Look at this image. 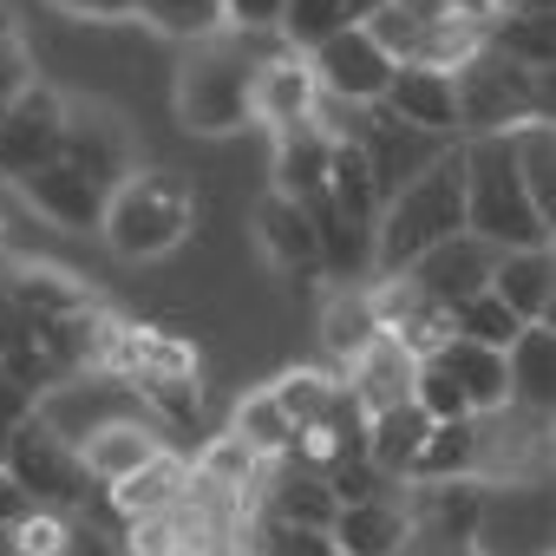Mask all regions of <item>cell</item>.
Masks as SVG:
<instances>
[{
	"instance_id": "ba28073f",
	"label": "cell",
	"mask_w": 556,
	"mask_h": 556,
	"mask_svg": "<svg viewBox=\"0 0 556 556\" xmlns=\"http://www.w3.org/2000/svg\"><path fill=\"white\" fill-rule=\"evenodd\" d=\"M60 157L112 197V190L138 170V131L125 125L118 105H105V99H73V105H66V131H60Z\"/></svg>"
},
{
	"instance_id": "1f68e13d",
	"label": "cell",
	"mask_w": 556,
	"mask_h": 556,
	"mask_svg": "<svg viewBox=\"0 0 556 556\" xmlns=\"http://www.w3.org/2000/svg\"><path fill=\"white\" fill-rule=\"evenodd\" d=\"M131 21H144V27L164 34V40L197 47V40H216V34H223V0H138Z\"/></svg>"
},
{
	"instance_id": "e575fe53",
	"label": "cell",
	"mask_w": 556,
	"mask_h": 556,
	"mask_svg": "<svg viewBox=\"0 0 556 556\" xmlns=\"http://www.w3.org/2000/svg\"><path fill=\"white\" fill-rule=\"evenodd\" d=\"M242 530H249V549H255V556H341L334 536L315 530V523H282V517H255V510H249Z\"/></svg>"
},
{
	"instance_id": "d6a6232c",
	"label": "cell",
	"mask_w": 556,
	"mask_h": 556,
	"mask_svg": "<svg viewBox=\"0 0 556 556\" xmlns=\"http://www.w3.org/2000/svg\"><path fill=\"white\" fill-rule=\"evenodd\" d=\"M341 27H354L348 0H282V21H275L282 47H295V53H315V47H321L328 34H341Z\"/></svg>"
},
{
	"instance_id": "836d02e7",
	"label": "cell",
	"mask_w": 556,
	"mask_h": 556,
	"mask_svg": "<svg viewBox=\"0 0 556 556\" xmlns=\"http://www.w3.org/2000/svg\"><path fill=\"white\" fill-rule=\"evenodd\" d=\"M445 321H452V334L484 341V348H497V354H504V348L517 341V328H523V321H517V315L491 295V289H478V295H465L458 308H445Z\"/></svg>"
},
{
	"instance_id": "484cf974",
	"label": "cell",
	"mask_w": 556,
	"mask_h": 556,
	"mask_svg": "<svg viewBox=\"0 0 556 556\" xmlns=\"http://www.w3.org/2000/svg\"><path fill=\"white\" fill-rule=\"evenodd\" d=\"M426 432H432V419H426L413 400H400V406H387V413H374V419H367L361 458H367L374 471H387L393 484H406V471H413V458H419Z\"/></svg>"
},
{
	"instance_id": "7c38bea8",
	"label": "cell",
	"mask_w": 556,
	"mask_h": 556,
	"mask_svg": "<svg viewBox=\"0 0 556 556\" xmlns=\"http://www.w3.org/2000/svg\"><path fill=\"white\" fill-rule=\"evenodd\" d=\"M249 510H255V517H282V523H315V530H328L334 510H341V497H334L328 471H315V465H302V458H275V465H262V484H255V504H249Z\"/></svg>"
},
{
	"instance_id": "d590c367",
	"label": "cell",
	"mask_w": 556,
	"mask_h": 556,
	"mask_svg": "<svg viewBox=\"0 0 556 556\" xmlns=\"http://www.w3.org/2000/svg\"><path fill=\"white\" fill-rule=\"evenodd\" d=\"M268 387H275V400H282V413H289L295 426L321 419V413L341 400V374H328V367H295V374H282V380H268Z\"/></svg>"
},
{
	"instance_id": "277c9868",
	"label": "cell",
	"mask_w": 556,
	"mask_h": 556,
	"mask_svg": "<svg viewBox=\"0 0 556 556\" xmlns=\"http://www.w3.org/2000/svg\"><path fill=\"white\" fill-rule=\"evenodd\" d=\"M197 229V190L184 170H131L99 216V236L118 262H157Z\"/></svg>"
},
{
	"instance_id": "52a82bcc",
	"label": "cell",
	"mask_w": 556,
	"mask_h": 556,
	"mask_svg": "<svg viewBox=\"0 0 556 556\" xmlns=\"http://www.w3.org/2000/svg\"><path fill=\"white\" fill-rule=\"evenodd\" d=\"M8 484L27 497V504H47V510H79L99 484L92 471L79 465V445H66V432L53 419H21L14 439H8Z\"/></svg>"
},
{
	"instance_id": "6da1fadb",
	"label": "cell",
	"mask_w": 556,
	"mask_h": 556,
	"mask_svg": "<svg viewBox=\"0 0 556 556\" xmlns=\"http://www.w3.org/2000/svg\"><path fill=\"white\" fill-rule=\"evenodd\" d=\"M282 53V34H236L223 27L216 40H197L177 66V118L197 138H229L255 125V66Z\"/></svg>"
},
{
	"instance_id": "ac0fdd59",
	"label": "cell",
	"mask_w": 556,
	"mask_h": 556,
	"mask_svg": "<svg viewBox=\"0 0 556 556\" xmlns=\"http://www.w3.org/2000/svg\"><path fill=\"white\" fill-rule=\"evenodd\" d=\"M21 197L47 216V223H60V229H99V216H105V190L92 184V177H79L66 157H53V164H40L34 177H21Z\"/></svg>"
},
{
	"instance_id": "4316f807",
	"label": "cell",
	"mask_w": 556,
	"mask_h": 556,
	"mask_svg": "<svg viewBox=\"0 0 556 556\" xmlns=\"http://www.w3.org/2000/svg\"><path fill=\"white\" fill-rule=\"evenodd\" d=\"M255 242L275 268H289V275H315V229H308V210L289 203V197H262L255 210Z\"/></svg>"
},
{
	"instance_id": "5b68a950",
	"label": "cell",
	"mask_w": 556,
	"mask_h": 556,
	"mask_svg": "<svg viewBox=\"0 0 556 556\" xmlns=\"http://www.w3.org/2000/svg\"><path fill=\"white\" fill-rule=\"evenodd\" d=\"M452 86H458V138H497V131L549 118V73L517 66L491 47L452 66Z\"/></svg>"
},
{
	"instance_id": "e0dca14e",
	"label": "cell",
	"mask_w": 556,
	"mask_h": 556,
	"mask_svg": "<svg viewBox=\"0 0 556 556\" xmlns=\"http://www.w3.org/2000/svg\"><path fill=\"white\" fill-rule=\"evenodd\" d=\"M8 302L27 315V328L66 321V315H92V308H99V295L79 282V275H66V268H53V262H14V268H8Z\"/></svg>"
},
{
	"instance_id": "9a60e30c",
	"label": "cell",
	"mask_w": 556,
	"mask_h": 556,
	"mask_svg": "<svg viewBox=\"0 0 556 556\" xmlns=\"http://www.w3.org/2000/svg\"><path fill=\"white\" fill-rule=\"evenodd\" d=\"M380 105H387L393 118L432 131V138H458V86H452L445 66H393Z\"/></svg>"
},
{
	"instance_id": "74e56055",
	"label": "cell",
	"mask_w": 556,
	"mask_h": 556,
	"mask_svg": "<svg viewBox=\"0 0 556 556\" xmlns=\"http://www.w3.org/2000/svg\"><path fill=\"white\" fill-rule=\"evenodd\" d=\"M282 21V0H223V27L236 34H275Z\"/></svg>"
},
{
	"instance_id": "83f0119b",
	"label": "cell",
	"mask_w": 556,
	"mask_h": 556,
	"mask_svg": "<svg viewBox=\"0 0 556 556\" xmlns=\"http://www.w3.org/2000/svg\"><path fill=\"white\" fill-rule=\"evenodd\" d=\"M504 138H510V157H517V177H523L536 216L556 229V125L536 118V125H517V131H504Z\"/></svg>"
},
{
	"instance_id": "60d3db41",
	"label": "cell",
	"mask_w": 556,
	"mask_h": 556,
	"mask_svg": "<svg viewBox=\"0 0 556 556\" xmlns=\"http://www.w3.org/2000/svg\"><path fill=\"white\" fill-rule=\"evenodd\" d=\"M210 556H255V549H249V530H229V536H216V543H210Z\"/></svg>"
},
{
	"instance_id": "cb8c5ba5",
	"label": "cell",
	"mask_w": 556,
	"mask_h": 556,
	"mask_svg": "<svg viewBox=\"0 0 556 556\" xmlns=\"http://www.w3.org/2000/svg\"><path fill=\"white\" fill-rule=\"evenodd\" d=\"M432 361L458 380V393H465L471 413H497V406H510V374H504V354H497V348L465 341V334H445V341L432 348Z\"/></svg>"
},
{
	"instance_id": "8992f818",
	"label": "cell",
	"mask_w": 556,
	"mask_h": 556,
	"mask_svg": "<svg viewBox=\"0 0 556 556\" xmlns=\"http://www.w3.org/2000/svg\"><path fill=\"white\" fill-rule=\"evenodd\" d=\"M92 367H105L112 380H125L131 393H144L164 413H184V419L197 413V354L184 341L144 328V321L105 315V334H99V361Z\"/></svg>"
},
{
	"instance_id": "ee69618b",
	"label": "cell",
	"mask_w": 556,
	"mask_h": 556,
	"mask_svg": "<svg viewBox=\"0 0 556 556\" xmlns=\"http://www.w3.org/2000/svg\"><path fill=\"white\" fill-rule=\"evenodd\" d=\"M0 112H8V105H0Z\"/></svg>"
},
{
	"instance_id": "b9f144b4",
	"label": "cell",
	"mask_w": 556,
	"mask_h": 556,
	"mask_svg": "<svg viewBox=\"0 0 556 556\" xmlns=\"http://www.w3.org/2000/svg\"><path fill=\"white\" fill-rule=\"evenodd\" d=\"M21 34V14H14V0H0V40H14Z\"/></svg>"
},
{
	"instance_id": "2e32d148",
	"label": "cell",
	"mask_w": 556,
	"mask_h": 556,
	"mask_svg": "<svg viewBox=\"0 0 556 556\" xmlns=\"http://www.w3.org/2000/svg\"><path fill=\"white\" fill-rule=\"evenodd\" d=\"M413 367H419V354H413L406 341L374 334V341H367V348L341 367V380H348V393L361 400V413L374 419V413H387V406L413 400Z\"/></svg>"
},
{
	"instance_id": "7bdbcfd3",
	"label": "cell",
	"mask_w": 556,
	"mask_h": 556,
	"mask_svg": "<svg viewBox=\"0 0 556 556\" xmlns=\"http://www.w3.org/2000/svg\"><path fill=\"white\" fill-rule=\"evenodd\" d=\"M164 556H210V549H197V543H170Z\"/></svg>"
},
{
	"instance_id": "30bf717a",
	"label": "cell",
	"mask_w": 556,
	"mask_h": 556,
	"mask_svg": "<svg viewBox=\"0 0 556 556\" xmlns=\"http://www.w3.org/2000/svg\"><path fill=\"white\" fill-rule=\"evenodd\" d=\"M60 131H66V99L53 86L34 79L27 92H14L8 112H0V177L21 184L40 164H53L60 157Z\"/></svg>"
},
{
	"instance_id": "5bb4252c",
	"label": "cell",
	"mask_w": 556,
	"mask_h": 556,
	"mask_svg": "<svg viewBox=\"0 0 556 556\" xmlns=\"http://www.w3.org/2000/svg\"><path fill=\"white\" fill-rule=\"evenodd\" d=\"M308 210V229H315V268L328 282H374V223H354L328 190L302 203Z\"/></svg>"
},
{
	"instance_id": "603a6c76",
	"label": "cell",
	"mask_w": 556,
	"mask_h": 556,
	"mask_svg": "<svg viewBox=\"0 0 556 556\" xmlns=\"http://www.w3.org/2000/svg\"><path fill=\"white\" fill-rule=\"evenodd\" d=\"M328 164H334V138L315 118L275 131V197H289V203L321 197L328 190Z\"/></svg>"
},
{
	"instance_id": "4fadbf2b",
	"label": "cell",
	"mask_w": 556,
	"mask_h": 556,
	"mask_svg": "<svg viewBox=\"0 0 556 556\" xmlns=\"http://www.w3.org/2000/svg\"><path fill=\"white\" fill-rule=\"evenodd\" d=\"M334 549L341 556H406L413 536H419V510L393 497H361V504H341L334 523H328Z\"/></svg>"
},
{
	"instance_id": "8d00e7d4",
	"label": "cell",
	"mask_w": 556,
	"mask_h": 556,
	"mask_svg": "<svg viewBox=\"0 0 556 556\" xmlns=\"http://www.w3.org/2000/svg\"><path fill=\"white\" fill-rule=\"evenodd\" d=\"M413 406H419L432 426H445V419H471V406H465L458 380H452L432 354H419V367H413Z\"/></svg>"
},
{
	"instance_id": "4dcf8cb0",
	"label": "cell",
	"mask_w": 556,
	"mask_h": 556,
	"mask_svg": "<svg viewBox=\"0 0 556 556\" xmlns=\"http://www.w3.org/2000/svg\"><path fill=\"white\" fill-rule=\"evenodd\" d=\"M374 334H380V321H374L367 289H361V282H341V289L328 295V308H321V341H328V354L348 367V361H354Z\"/></svg>"
},
{
	"instance_id": "9c48e42d",
	"label": "cell",
	"mask_w": 556,
	"mask_h": 556,
	"mask_svg": "<svg viewBox=\"0 0 556 556\" xmlns=\"http://www.w3.org/2000/svg\"><path fill=\"white\" fill-rule=\"evenodd\" d=\"M308 60V73H315V92L321 99H341V105H374L380 92H387V79H393V60H387V47L354 21V27H341V34H328L315 53H302Z\"/></svg>"
},
{
	"instance_id": "f35d334b",
	"label": "cell",
	"mask_w": 556,
	"mask_h": 556,
	"mask_svg": "<svg viewBox=\"0 0 556 556\" xmlns=\"http://www.w3.org/2000/svg\"><path fill=\"white\" fill-rule=\"evenodd\" d=\"M27 86H34V60H27V34H14V40H0V105Z\"/></svg>"
},
{
	"instance_id": "ffe728a7",
	"label": "cell",
	"mask_w": 556,
	"mask_h": 556,
	"mask_svg": "<svg viewBox=\"0 0 556 556\" xmlns=\"http://www.w3.org/2000/svg\"><path fill=\"white\" fill-rule=\"evenodd\" d=\"M315 73H308V60L295 53V47H282V53H268L262 66H255V118L268 125V131H289V125H302V118H315Z\"/></svg>"
},
{
	"instance_id": "d4e9b609",
	"label": "cell",
	"mask_w": 556,
	"mask_h": 556,
	"mask_svg": "<svg viewBox=\"0 0 556 556\" xmlns=\"http://www.w3.org/2000/svg\"><path fill=\"white\" fill-rule=\"evenodd\" d=\"M112 491V504L138 523V517H170L177 504H184V491H190V458H177L170 445L157 452V458H144L138 471H125L118 484H105Z\"/></svg>"
},
{
	"instance_id": "f1b7e54d",
	"label": "cell",
	"mask_w": 556,
	"mask_h": 556,
	"mask_svg": "<svg viewBox=\"0 0 556 556\" xmlns=\"http://www.w3.org/2000/svg\"><path fill=\"white\" fill-rule=\"evenodd\" d=\"M229 432L255 452V458H289V445H295V419L282 413V400H275V387H255V393H242V406H236V419H229Z\"/></svg>"
},
{
	"instance_id": "f546056e",
	"label": "cell",
	"mask_w": 556,
	"mask_h": 556,
	"mask_svg": "<svg viewBox=\"0 0 556 556\" xmlns=\"http://www.w3.org/2000/svg\"><path fill=\"white\" fill-rule=\"evenodd\" d=\"M471 458H478V426L471 419H445L426 432L406 484H445V478H471Z\"/></svg>"
},
{
	"instance_id": "44dd1931",
	"label": "cell",
	"mask_w": 556,
	"mask_h": 556,
	"mask_svg": "<svg viewBox=\"0 0 556 556\" xmlns=\"http://www.w3.org/2000/svg\"><path fill=\"white\" fill-rule=\"evenodd\" d=\"M491 295L517 321H549V308H556V262H549V249H497Z\"/></svg>"
},
{
	"instance_id": "3957f363",
	"label": "cell",
	"mask_w": 556,
	"mask_h": 556,
	"mask_svg": "<svg viewBox=\"0 0 556 556\" xmlns=\"http://www.w3.org/2000/svg\"><path fill=\"white\" fill-rule=\"evenodd\" d=\"M458 177H465V236L491 249H549V223L536 216L510 138H458Z\"/></svg>"
},
{
	"instance_id": "d6986e66",
	"label": "cell",
	"mask_w": 556,
	"mask_h": 556,
	"mask_svg": "<svg viewBox=\"0 0 556 556\" xmlns=\"http://www.w3.org/2000/svg\"><path fill=\"white\" fill-rule=\"evenodd\" d=\"M504 374H510V406L530 419H549V406H556V328L523 321L517 341L504 348Z\"/></svg>"
},
{
	"instance_id": "8fae6325",
	"label": "cell",
	"mask_w": 556,
	"mask_h": 556,
	"mask_svg": "<svg viewBox=\"0 0 556 556\" xmlns=\"http://www.w3.org/2000/svg\"><path fill=\"white\" fill-rule=\"evenodd\" d=\"M491 262H497V249L491 242H478V236H445L439 249H426L413 268H400L406 282L432 302V308H458L465 295H478V289H491Z\"/></svg>"
},
{
	"instance_id": "ab89813d",
	"label": "cell",
	"mask_w": 556,
	"mask_h": 556,
	"mask_svg": "<svg viewBox=\"0 0 556 556\" xmlns=\"http://www.w3.org/2000/svg\"><path fill=\"white\" fill-rule=\"evenodd\" d=\"M53 8L79 14V21H131V14H138V0H53Z\"/></svg>"
},
{
	"instance_id": "7402d4cb",
	"label": "cell",
	"mask_w": 556,
	"mask_h": 556,
	"mask_svg": "<svg viewBox=\"0 0 556 556\" xmlns=\"http://www.w3.org/2000/svg\"><path fill=\"white\" fill-rule=\"evenodd\" d=\"M164 452V439L144 426V419H125V413H112V419H99L86 439H79V465L92 471V484L105 491V484H118L125 471H138L144 458H157Z\"/></svg>"
},
{
	"instance_id": "7a4b0ae2",
	"label": "cell",
	"mask_w": 556,
	"mask_h": 556,
	"mask_svg": "<svg viewBox=\"0 0 556 556\" xmlns=\"http://www.w3.org/2000/svg\"><path fill=\"white\" fill-rule=\"evenodd\" d=\"M458 229H465V177H458V138H452L406 190H393L380 203V223H374V275L413 268L426 249H439Z\"/></svg>"
}]
</instances>
